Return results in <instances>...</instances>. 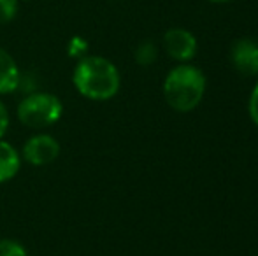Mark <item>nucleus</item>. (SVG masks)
Wrapping results in <instances>:
<instances>
[{
    "instance_id": "obj_1",
    "label": "nucleus",
    "mask_w": 258,
    "mask_h": 256,
    "mask_svg": "<svg viewBox=\"0 0 258 256\" xmlns=\"http://www.w3.org/2000/svg\"><path fill=\"white\" fill-rule=\"evenodd\" d=\"M72 82L79 95L85 99L104 102L119 92L121 75L111 60L97 55H86L76 63Z\"/></svg>"
},
{
    "instance_id": "obj_2",
    "label": "nucleus",
    "mask_w": 258,
    "mask_h": 256,
    "mask_svg": "<svg viewBox=\"0 0 258 256\" xmlns=\"http://www.w3.org/2000/svg\"><path fill=\"white\" fill-rule=\"evenodd\" d=\"M204 93V72L190 63H181L174 67L163 81V99L177 113L194 111L202 102Z\"/></svg>"
},
{
    "instance_id": "obj_3",
    "label": "nucleus",
    "mask_w": 258,
    "mask_h": 256,
    "mask_svg": "<svg viewBox=\"0 0 258 256\" xmlns=\"http://www.w3.org/2000/svg\"><path fill=\"white\" fill-rule=\"evenodd\" d=\"M18 120L32 130H42L58 123L63 114L61 100L53 93L32 92L18 104Z\"/></svg>"
},
{
    "instance_id": "obj_4",
    "label": "nucleus",
    "mask_w": 258,
    "mask_h": 256,
    "mask_svg": "<svg viewBox=\"0 0 258 256\" xmlns=\"http://www.w3.org/2000/svg\"><path fill=\"white\" fill-rule=\"evenodd\" d=\"M21 156L30 165L44 167V165L53 163L60 156V142L49 133H37L23 144Z\"/></svg>"
},
{
    "instance_id": "obj_5",
    "label": "nucleus",
    "mask_w": 258,
    "mask_h": 256,
    "mask_svg": "<svg viewBox=\"0 0 258 256\" xmlns=\"http://www.w3.org/2000/svg\"><path fill=\"white\" fill-rule=\"evenodd\" d=\"M163 48L176 62H190L197 55V39L186 28L174 27L163 34Z\"/></svg>"
},
{
    "instance_id": "obj_6",
    "label": "nucleus",
    "mask_w": 258,
    "mask_h": 256,
    "mask_svg": "<svg viewBox=\"0 0 258 256\" xmlns=\"http://www.w3.org/2000/svg\"><path fill=\"white\" fill-rule=\"evenodd\" d=\"M230 62L241 75H258V44L251 39H237L230 48Z\"/></svg>"
},
{
    "instance_id": "obj_7",
    "label": "nucleus",
    "mask_w": 258,
    "mask_h": 256,
    "mask_svg": "<svg viewBox=\"0 0 258 256\" xmlns=\"http://www.w3.org/2000/svg\"><path fill=\"white\" fill-rule=\"evenodd\" d=\"M20 68H18L14 58L0 48V95H9L20 88Z\"/></svg>"
},
{
    "instance_id": "obj_8",
    "label": "nucleus",
    "mask_w": 258,
    "mask_h": 256,
    "mask_svg": "<svg viewBox=\"0 0 258 256\" xmlns=\"http://www.w3.org/2000/svg\"><path fill=\"white\" fill-rule=\"evenodd\" d=\"M21 167V156L18 149L7 140L0 139V185L16 178Z\"/></svg>"
},
{
    "instance_id": "obj_9",
    "label": "nucleus",
    "mask_w": 258,
    "mask_h": 256,
    "mask_svg": "<svg viewBox=\"0 0 258 256\" xmlns=\"http://www.w3.org/2000/svg\"><path fill=\"white\" fill-rule=\"evenodd\" d=\"M136 62L139 65H143V67H148V65H153L156 56H158V49H156V46L153 44L151 41H144L141 42L139 46H137L136 49Z\"/></svg>"
},
{
    "instance_id": "obj_10",
    "label": "nucleus",
    "mask_w": 258,
    "mask_h": 256,
    "mask_svg": "<svg viewBox=\"0 0 258 256\" xmlns=\"http://www.w3.org/2000/svg\"><path fill=\"white\" fill-rule=\"evenodd\" d=\"M0 256H28L21 242L14 239H0Z\"/></svg>"
},
{
    "instance_id": "obj_11",
    "label": "nucleus",
    "mask_w": 258,
    "mask_h": 256,
    "mask_svg": "<svg viewBox=\"0 0 258 256\" xmlns=\"http://www.w3.org/2000/svg\"><path fill=\"white\" fill-rule=\"evenodd\" d=\"M18 14V0H0V23H9Z\"/></svg>"
},
{
    "instance_id": "obj_12",
    "label": "nucleus",
    "mask_w": 258,
    "mask_h": 256,
    "mask_svg": "<svg viewBox=\"0 0 258 256\" xmlns=\"http://www.w3.org/2000/svg\"><path fill=\"white\" fill-rule=\"evenodd\" d=\"M248 111H249V118H251V121L258 127V81H256V84L253 86L251 95H249Z\"/></svg>"
},
{
    "instance_id": "obj_13",
    "label": "nucleus",
    "mask_w": 258,
    "mask_h": 256,
    "mask_svg": "<svg viewBox=\"0 0 258 256\" xmlns=\"http://www.w3.org/2000/svg\"><path fill=\"white\" fill-rule=\"evenodd\" d=\"M86 51H88V44H86L83 39H72L71 49H69L71 56H74V58H83V56H86Z\"/></svg>"
},
{
    "instance_id": "obj_14",
    "label": "nucleus",
    "mask_w": 258,
    "mask_h": 256,
    "mask_svg": "<svg viewBox=\"0 0 258 256\" xmlns=\"http://www.w3.org/2000/svg\"><path fill=\"white\" fill-rule=\"evenodd\" d=\"M7 128H9V111L0 100V139H4V135L7 133Z\"/></svg>"
},
{
    "instance_id": "obj_15",
    "label": "nucleus",
    "mask_w": 258,
    "mask_h": 256,
    "mask_svg": "<svg viewBox=\"0 0 258 256\" xmlns=\"http://www.w3.org/2000/svg\"><path fill=\"white\" fill-rule=\"evenodd\" d=\"M207 2H213V4H227L230 0H207Z\"/></svg>"
},
{
    "instance_id": "obj_16",
    "label": "nucleus",
    "mask_w": 258,
    "mask_h": 256,
    "mask_svg": "<svg viewBox=\"0 0 258 256\" xmlns=\"http://www.w3.org/2000/svg\"><path fill=\"white\" fill-rule=\"evenodd\" d=\"M256 44H258V42H256Z\"/></svg>"
}]
</instances>
